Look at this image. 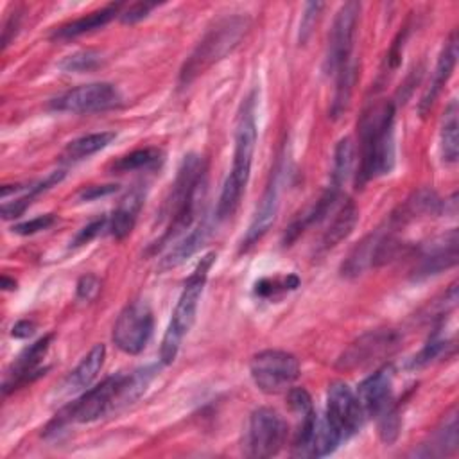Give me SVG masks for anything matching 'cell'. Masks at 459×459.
<instances>
[{
    "label": "cell",
    "mask_w": 459,
    "mask_h": 459,
    "mask_svg": "<svg viewBox=\"0 0 459 459\" xmlns=\"http://www.w3.org/2000/svg\"><path fill=\"white\" fill-rule=\"evenodd\" d=\"M163 161V152L156 147H145V149H136L122 158H118L113 165L111 170L124 174V172H133V170H152L160 167Z\"/></svg>",
    "instance_id": "28"
},
{
    "label": "cell",
    "mask_w": 459,
    "mask_h": 459,
    "mask_svg": "<svg viewBox=\"0 0 459 459\" xmlns=\"http://www.w3.org/2000/svg\"><path fill=\"white\" fill-rule=\"evenodd\" d=\"M249 373L255 385L267 394L289 391L299 377V360L283 350H264L253 355Z\"/></svg>",
    "instance_id": "7"
},
{
    "label": "cell",
    "mask_w": 459,
    "mask_h": 459,
    "mask_svg": "<svg viewBox=\"0 0 459 459\" xmlns=\"http://www.w3.org/2000/svg\"><path fill=\"white\" fill-rule=\"evenodd\" d=\"M400 335L394 330H369L357 337L337 359V368L344 371L362 369L375 362L385 360L400 346Z\"/></svg>",
    "instance_id": "9"
},
{
    "label": "cell",
    "mask_w": 459,
    "mask_h": 459,
    "mask_svg": "<svg viewBox=\"0 0 459 459\" xmlns=\"http://www.w3.org/2000/svg\"><path fill=\"white\" fill-rule=\"evenodd\" d=\"M122 102L120 91L109 82H90L65 91L50 102L54 111L90 115L99 111H108Z\"/></svg>",
    "instance_id": "11"
},
{
    "label": "cell",
    "mask_w": 459,
    "mask_h": 459,
    "mask_svg": "<svg viewBox=\"0 0 459 459\" xmlns=\"http://www.w3.org/2000/svg\"><path fill=\"white\" fill-rule=\"evenodd\" d=\"M355 81H357V65L351 59L348 65L339 68L335 74V93H333V100H332V108H330L332 117L337 118L339 115H342L346 111L350 99H351Z\"/></svg>",
    "instance_id": "29"
},
{
    "label": "cell",
    "mask_w": 459,
    "mask_h": 459,
    "mask_svg": "<svg viewBox=\"0 0 459 459\" xmlns=\"http://www.w3.org/2000/svg\"><path fill=\"white\" fill-rule=\"evenodd\" d=\"M20 27V14L18 13H13L7 22L4 23V30H2V47L5 48L9 45V41L14 38L16 30Z\"/></svg>",
    "instance_id": "42"
},
{
    "label": "cell",
    "mask_w": 459,
    "mask_h": 459,
    "mask_svg": "<svg viewBox=\"0 0 459 459\" xmlns=\"http://www.w3.org/2000/svg\"><path fill=\"white\" fill-rule=\"evenodd\" d=\"M106 222H108L106 217H99V219L91 221L90 224H86L84 228H81L79 233L75 235L72 246H82V244H88L90 240H93L100 233V230L106 226Z\"/></svg>",
    "instance_id": "40"
},
{
    "label": "cell",
    "mask_w": 459,
    "mask_h": 459,
    "mask_svg": "<svg viewBox=\"0 0 459 459\" xmlns=\"http://www.w3.org/2000/svg\"><path fill=\"white\" fill-rule=\"evenodd\" d=\"M249 29L247 16L231 14L213 22L195 48L190 52L179 70V86H188L195 77L204 74L210 66L224 59L244 38Z\"/></svg>",
    "instance_id": "3"
},
{
    "label": "cell",
    "mask_w": 459,
    "mask_h": 459,
    "mask_svg": "<svg viewBox=\"0 0 459 459\" xmlns=\"http://www.w3.org/2000/svg\"><path fill=\"white\" fill-rule=\"evenodd\" d=\"M115 136H117L115 131H99V133H90V134L79 136L66 145L63 156L68 161L84 160V158L102 151L104 147H108L115 140Z\"/></svg>",
    "instance_id": "26"
},
{
    "label": "cell",
    "mask_w": 459,
    "mask_h": 459,
    "mask_svg": "<svg viewBox=\"0 0 459 459\" xmlns=\"http://www.w3.org/2000/svg\"><path fill=\"white\" fill-rule=\"evenodd\" d=\"M387 231H389V228L385 222L384 226L377 228L369 235H366L359 244H355L351 247V251L348 253V256L344 258V262L341 264V269H339L341 276L342 278H357L364 271L382 265V249H384Z\"/></svg>",
    "instance_id": "15"
},
{
    "label": "cell",
    "mask_w": 459,
    "mask_h": 459,
    "mask_svg": "<svg viewBox=\"0 0 459 459\" xmlns=\"http://www.w3.org/2000/svg\"><path fill=\"white\" fill-rule=\"evenodd\" d=\"M152 326L154 317L149 303L143 299H134L127 303L118 314L111 339L120 351L136 355L147 346L152 335Z\"/></svg>",
    "instance_id": "8"
},
{
    "label": "cell",
    "mask_w": 459,
    "mask_h": 459,
    "mask_svg": "<svg viewBox=\"0 0 459 459\" xmlns=\"http://www.w3.org/2000/svg\"><path fill=\"white\" fill-rule=\"evenodd\" d=\"M321 9H323L321 2L305 4V11L301 14V23H299V43H305L308 39V36L312 34V29L316 27Z\"/></svg>",
    "instance_id": "37"
},
{
    "label": "cell",
    "mask_w": 459,
    "mask_h": 459,
    "mask_svg": "<svg viewBox=\"0 0 459 459\" xmlns=\"http://www.w3.org/2000/svg\"><path fill=\"white\" fill-rule=\"evenodd\" d=\"M357 222H359V208L353 201L348 199L346 203H342L337 208L333 219L330 221L328 228L325 230V233L321 237V249L328 251V249L335 247L339 242H342L353 231Z\"/></svg>",
    "instance_id": "24"
},
{
    "label": "cell",
    "mask_w": 459,
    "mask_h": 459,
    "mask_svg": "<svg viewBox=\"0 0 459 459\" xmlns=\"http://www.w3.org/2000/svg\"><path fill=\"white\" fill-rule=\"evenodd\" d=\"M377 425H378V436L385 445H393L398 439L402 420H400L398 405L394 402L377 416Z\"/></svg>",
    "instance_id": "33"
},
{
    "label": "cell",
    "mask_w": 459,
    "mask_h": 459,
    "mask_svg": "<svg viewBox=\"0 0 459 459\" xmlns=\"http://www.w3.org/2000/svg\"><path fill=\"white\" fill-rule=\"evenodd\" d=\"M280 208V172H274L271 178V183L267 185L256 212L253 213V219L247 226V231L242 238V247H251L253 244H256L273 226L276 213Z\"/></svg>",
    "instance_id": "18"
},
{
    "label": "cell",
    "mask_w": 459,
    "mask_h": 459,
    "mask_svg": "<svg viewBox=\"0 0 459 459\" xmlns=\"http://www.w3.org/2000/svg\"><path fill=\"white\" fill-rule=\"evenodd\" d=\"M455 61H457V36H455V32H452L450 38L446 39L439 57H437L430 84L425 90V93H423V97L418 104V111H420L421 117H425L432 109L436 99L439 97L443 86L448 82V79H450V75L455 68Z\"/></svg>",
    "instance_id": "19"
},
{
    "label": "cell",
    "mask_w": 459,
    "mask_h": 459,
    "mask_svg": "<svg viewBox=\"0 0 459 459\" xmlns=\"http://www.w3.org/2000/svg\"><path fill=\"white\" fill-rule=\"evenodd\" d=\"M325 420L337 432L341 441L350 439L362 427L366 416L355 391L348 384L335 380L328 385Z\"/></svg>",
    "instance_id": "10"
},
{
    "label": "cell",
    "mask_w": 459,
    "mask_h": 459,
    "mask_svg": "<svg viewBox=\"0 0 459 459\" xmlns=\"http://www.w3.org/2000/svg\"><path fill=\"white\" fill-rule=\"evenodd\" d=\"M100 290V280L95 274H84L77 281V298L81 301H91Z\"/></svg>",
    "instance_id": "38"
},
{
    "label": "cell",
    "mask_w": 459,
    "mask_h": 459,
    "mask_svg": "<svg viewBox=\"0 0 459 459\" xmlns=\"http://www.w3.org/2000/svg\"><path fill=\"white\" fill-rule=\"evenodd\" d=\"M206 194V163L199 154H188L183 158L178 176L172 185L170 197L167 201L169 226L161 238L156 242V249L167 242H172L186 230H190L201 215V208Z\"/></svg>",
    "instance_id": "2"
},
{
    "label": "cell",
    "mask_w": 459,
    "mask_h": 459,
    "mask_svg": "<svg viewBox=\"0 0 459 459\" xmlns=\"http://www.w3.org/2000/svg\"><path fill=\"white\" fill-rule=\"evenodd\" d=\"M54 222H56V215L45 213V215H38L30 221L14 224L11 230H13V233H18V235H34V233H39V231L50 228Z\"/></svg>",
    "instance_id": "36"
},
{
    "label": "cell",
    "mask_w": 459,
    "mask_h": 459,
    "mask_svg": "<svg viewBox=\"0 0 459 459\" xmlns=\"http://www.w3.org/2000/svg\"><path fill=\"white\" fill-rule=\"evenodd\" d=\"M104 359H106V346L95 344L81 359V362L66 375V378L59 385V393L63 396H70V394L86 391L91 385V382L97 378V375L104 364Z\"/></svg>",
    "instance_id": "20"
},
{
    "label": "cell",
    "mask_w": 459,
    "mask_h": 459,
    "mask_svg": "<svg viewBox=\"0 0 459 459\" xmlns=\"http://www.w3.org/2000/svg\"><path fill=\"white\" fill-rule=\"evenodd\" d=\"M120 7L122 4H108L100 9H95L81 18H75L61 27H57L52 34L54 39H72L77 36H82L86 32L97 30L100 27H104L106 23H109L117 14H120Z\"/></svg>",
    "instance_id": "21"
},
{
    "label": "cell",
    "mask_w": 459,
    "mask_h": 459,
    "mask_svg": "<svg viewBox=\"0 0 459 459\" xmlns=\"http://www.w3.org/2000/svg\"><path fill=\"white\" fill-rule=\"evenodd\" d=\"M117 188H118L117 185H91V186H86L79 192V199L81 201H91V199L113 194V192H117Z\"/></svg>",
    "instance_id": "41"
},
{
    "label": "cell",
    "mask_w": 459,
    "mask_h": 459,
    "mask_svg": "<svg viewBox=\"0 0 459 459\" xmlns=\"http://www.w3.org/2000/svg\"><path fill=\"white\" fill-rule=\"evenodd\" d=\"M366 418H377L393 403V368L382 366L366 377L355 391Z\"/></svg>",
    "instance_id": "16"
},
{
    "label": "cell",
    "mask_w": 459,
    "mask_h": 459,
    "mask_svg": "<svg viewBox=\"0 0 459 459\" xmlns=\"http://www.w3.org/2000/svg\"><path fill=\"white\" fill-rule=\"evenodd\" d=\"M446 348V341L441 337L439 330H434V333L429 337V341L425 342V346L409 360V368L411 369H418L423 368L427 364H430L434 359H437Z\"/></svg>",
    "instance_id": "34"
},
{
    "label": "cell",
    "mask_w": 459,
    "mask_h": 459,
    "mask_svg": "<svg viewBox=\"0 0 459 459\" xmlns=\"http://www.w3.org/2000/svg\"><path fill=\"white\" fill-rule=\"evenodd\" d=\"M457 448V411L455 407L441 420L439 427L430 434L429 441L421 445L414 455L420 457H441L455 452Z\"/></svg>",
    "instance_id": "22"
},
{
    "label": "cell",
    "mask_w": 459,
    "mask_h": 459,
    "mask_svg": "<svg viewBox=\"0 0 459 459\" xmlns=\"http://www.w3.org/2000/svg\"><path fill=\"white\" fill-rule=\"evenodd\" d=\"M457 262V230H450L439 238L432 240L420 255V260L412 271L414 280L434 276Z\"/></svg>",
    "instance_id": "17"
},
{
    "label": "cell",
    "mask_w": 459,
    "mask_h": 459,
    "mask_svg": "<svg viewBox=\"0 0 459 459\" xmlns=\"http://www.w3.org/2000/svg\"><path fill=\"white\" fill-rule=\"evenodd\" d=\"M360 14L359 2H346L339 7L330 34H328V47L325 57V70L328 74H337L339 68L348 65L353 57V39L357 30V22Z\"/></svg>",
    "instance_id": "12"
},
{
    "label": "cell",
    "mask_w": 459,
    "mask_h": 459,
    "mask_svg": "<svg viewBox=\"0 0 459 459\" xmlns=\"http://www.w3.org/2000/svg\"><path fill=\"white\" fill-rule=\"evenodd\" d=\"M34 330H36V325H34L32 321L22 319V321H18V323L11 328V335L16 337V339H27V337H30V335L34 333Z\"/></svg>",
    "instance_id": "43"
},
{
    "label": "cell",
    "mask_w": 459,
    "mask_h": 459,
    "mask_svg": "<svg viewBox=\"0 0 459 459\" xmlns=\"http://www.w3.org/2000/svg\"><path fill=\"white\" fill-rule=\"evenodd\" d=\"M256 145V118H255V100L247 97L240 108L237 126H235V147H233V163L231 170L224 179L222 188L233 195H240L246 190L253 152Z\"/></svg>",
    "instance_id": "5"
},
{
    "label": "cell",
    "mask_w": 459,
    "mask_h": 459,
    "mask_svg": "<svg viewBox=\"0 0 459 459\" xmlns=\"http://www.w3.org/2000/svg\"><path fill=\"white\" fill-rule=\"evenodd\" d=\"M299 285V278L296 274L287 276H274V278H262L255 285V292L260 298H276L278 294H285L294 290Z\"/></svg>",
    "instance_id": "32"
},
{
    "label": "cell",
    "mask_w": 459,
    "mask_h": 459,
    "mask_svg": "<svg viewBox=\"0 0 459 459\" xmlns=\"http://www.w3.org/2000/svg\"><path fill=\"white\" fill-rule=\"evenodd\" d=\"M143 204V194L138 188H133L117 206V210L113 212V217L109 221V233L115 238H126L131 230L134 228L138 212Z\"/></svg>",
    "instance_id": "25"
},
{
    "label": "cell",
    "mask_w": 459,
    "mask_h": 459,
    "mask_svg": "<svg viewBox=\"0 0 459 459\" xmlns=\"http://www.w3.org/2000/svg\"><path fill=\"white\" fill-rule=\"evenodd\" d=\"M457 100H450L445 108L443 120H441V156L446 163H455L459 156V136H457Z\"/></svg>",
    "instance_id": "27"
},
{
    "label": "cell",
    "mask_w": 459,
    "mask_h": 459,
    "mask_svg": "<svg viewBox=\"0 0 459 459\" xmlns=\"http://www.w3.org/2000/svg\"><path fill=\"white\" fill-rule=\"evenodd\" d=\"M287 403H289V409L298 418H301V416H305V414L314 411L312 398H310V394L303 387H290L287 391Z\"/></svg>",
    "instance_id": "35"
},
{
    "label": "cell",
    "mask_w": 459,
    "mask_h": 459,
    "mask_svg": "<svg viewBox=\"0 0 459 459\" xmlns=\"http://www.w3.org/2000/svg\"><path fill=\"white\" fill-rule=\"evenodd\" d=\"M158 4L154 2H136V4H131L126 11L120 13V20L124 23H136L140 20H143Z\"/></svg>",
    "instance_id": "39"
},
{
    "label": "cell",
    "mask_w": 459,
    "mask_h": 459,
    "mask_svg": "<svg viewBox=\"0 0 459 459\" xmlns=\"http://www.w3.org/2000/svg\"><path fill=\"white\" fill-rule=\"evenodd\" d=\"M213 260H215V253L204 255L199 260L194 273L185 281V287L179 294V299H178L172 317L169 321L167 332L161 339V346H160L161 364H172L176 360L179 346L195 321L197 305H199V299H201L206 278H208V271H210Z\"/></svg>",
    "instance_id": "4"
},
{
    "label": "cell",
    "mask_w": 459,
    "mask_h": 459,
    "mask_svg": "<svg viewBox=\"0 0 459 459\" xmlns=\"http://www.w3.org/2000/svg\"><path fill=\"white\" fill-rule=\"evenodd\" d=\"M210 235V224L206 221H199L195 228H192L160 262V269L167 271L172 267H178L179 264H183L186 258H190L192 255H195L201 246L206 242Z\"/></svg>",
    "instance_id": "23"
},
{
    "label": "cell",
    "mask_w": 459,
    "mask_h": 459,
    "mask_svg": "<svg viewBox=\"0 0 459 459\" xmlns=\"http://www.w3.org/2000/svg\"><path fill=\"white\" fill-rule=\"evenodd\" d=\"M102 54L99 50H77L70 56H66L61 63L59 68L63 72H75V74H82V72H91L95 68H99L102 65Z\"/></svg>",
    "instance_id": "31"
},
{
    "label": "cell",
    "mask_w": 459,
    "mask_h": 459,
    "mask_svg": "<svg viewBox=\"0 0 459 459\" xmlns=\"http://www.w3.org/2000/svg\"><path fill=\"white\" fill-rule=\"evenodd\" d=\"M16 287V281L14 280H9L7 276H2V289L4 290H13Z\"/></svg>",
    "instance_id": "44"
},
{
    "label": "cell",
    "mask_w": 459,
    "mask_h": 459,
    "mask_svg": "<svg viewBox=\"0 0 459 459\" xmlns=\"http://www.w3.org/2000/svg\"><path fill=\"white\" fill-rule=\"evenodd\" d=\"M287 434L289 430L283 416L271 407H260L249 416L242 450L247 457L255 459L273 457L283 448Z\"/></svg>",
    "instance_id": "6"
},
{
    "label": "cell",
    "mask_w": 459,
    "mask_h": 459,
    "mask_svg": "<svg viewBox=\"0 0 459 459\" xmlns=\"http://www.w3.org/2000/svg\"><path fill=\"white\" fill-rule=\"evenodd\" d=\"M355 160V149L350 138H342L339 140V143L335 145V152H333V167H332V178H330V185L341 188L346 181V178L351 172V165Z\"/></svg>",
    "instance_id": "30"
},
{
    "label": "cell",
    "mask_w": 459,
    "mask_h": 459,
    "mask_svg": "<svg viewBox=\"0 0 459 459\" xmlns=\"http://www.w3.org/2000/svg\"><path fill=\"white\" fill-rule=\"evenodd\" d=\"M394 104H369L359 120L357 185L385 176L394 167Z\"/></svg>",
    "instance_id": "1"
},
{
    "label": "cell",
    "mask_w": 459,
    "mask_h": 459,
    "mask_svg": "<svg viewBox=\"0 0 459 459\" xmlns=\"http://www.w3.org/2000/svg\"><path fill=\"white\" fill-rule=\"evenodd\" d=\"M54 333H47L41 339H38L36 342H32L30 346H27L18 357L16 360L11 364V369L5 375L2 391L4 394L18 389L20 385H25L27 382H32L34 378H38L39 375L45 373V368L41 369V360L47 355L50 344H52Z\"/></svg>",
    "instance_id": "14"
},
{
    "label": "cell",
    "mask_w": 459,
    "mask_h": 459,
    "mask_svg": "<svg viewBox=\"0 0 459 459\" xmlns=\"http://www.w3.org/2000/svg\"><path fill=\"white\" fill-rule=\"evenodd\" d=\"M299 420L301 421L292 441L294 457H325L341 443L337 432L325 418H319L316 411L301 416Z\"/></svg>",
    "instance_id": "13"
}]
</instances>
